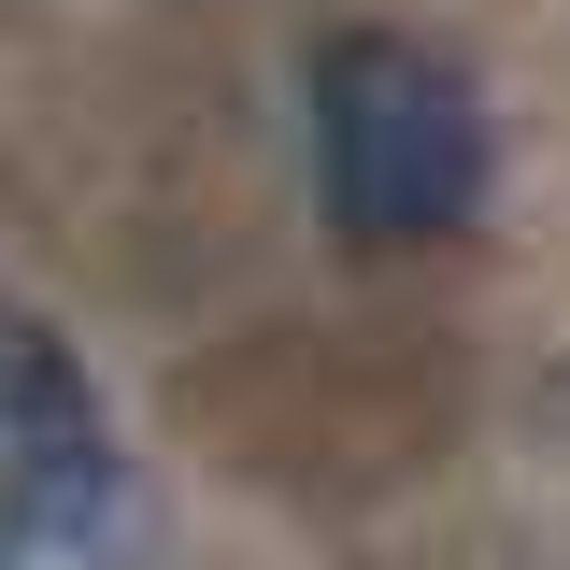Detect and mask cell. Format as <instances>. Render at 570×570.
<instances>
[{
	"label": "cell",
	"instance_id": "6da1fadb",
	"mask_svg": "<svg viewBox=\"0 0 570 570\" xmlns=\"http://www.w3.org/2000/svg\"><path fill=\"white\" fill-rule=\"evenodd\" d=\"M314 200L343 243H442L485 200V100L414 29H343L314 58Z\"/></svg>",
	"mask_w": 570,
	"mask_h": 570
},
{
	"label": "cell",
	"instance_id": "7a4b0ae2",
	"mask_svg": "<svg viewBox=\"0 0 570 570\" xmlns=\"http://www.w3.org/2000/svg\"><path fill=\"white\" fill-rule=\"evenodd\" d=\"M71 456H115L100 385H86V356H71L29 299H0V485H43Z\"/></svg>",
	"mask_w": 570,
	"mask_h": 570
},
{
	"label": "cell",
	"instance_id": "3957f363",
	"mask_svg": "<svg viewBox=\"0 0 570 570\" xmlns=\"http://www.w3.org/2000/svg\"><path fill=\"white\" fill-rule=\"evenodd\" d=\"M115 542H129V471L115 456L0 485V570H115Z\"/></svg>",
	"mask_w": 570,
	"mask_h": 570
}]
</instances>
